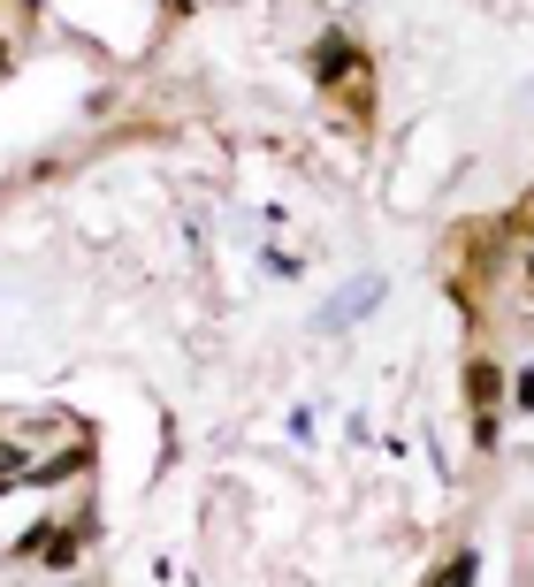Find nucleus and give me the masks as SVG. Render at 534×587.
Instances as JSON below:
<instances>
[{
    "label": "nucleus",
    "mask_w": 534,
    "mask_h": 587,
    "mask_svg": "<svg viewBox=\"0 0 534 587\" xmlns=\"http://www.w3.org/2000/svg\"><path fill=\"white\" fill-rule=\"evenodd\" d=\"M466 397H474V413L489 420L497 397H504V366H497V359H474V366H466Z\"/></svg>",
    "instance_id": "f257e3e1"
},
{
    "label": "nucleus",
    "mask_w": 534,
    "mask_h": 587,
    "mask_svg": "<svg viewBox=\"0 0 534 587\" xmlns=\"http://www.w3.org/2000/svg\"><path fill=\"white\" fill-rule=\"evenodd\" d=\"M314 69H321V77H352V69H359L352 38H321V46H314Z\"/></svg>",
    "instance_id": "f03ea898"
},
{
    "label": "nucleus",
    "mask_w": 534,
    "mask_h": 587,
    "mask_svg": "<svg viewBox=\"0 0 534 587\" xmlns=\"http://www.w3.org/2000/svg\"><path fill=\"white\" fill-rule=\"evenodd\" d=\"M435 587H474V550H466V557H458V565H451V573H443Z\"/></svg>",
    "instance_id": "7ed1b4c3"
},
{
    "label": "nucleus",
    "mask_w": 534,
    "mask_h": 587,
    "mask_svg": "<svg viewBox=\"0 0 534 587\" xmlns=\"http://www.w3.org/2000/svg\"><path fill=\"white\" fill-rule=\"evenodd\" d=\"M520 405H527V413H534V366H527V374H520Z\"/></svg>",
    "instance_id": "20e7f679"
},
{
    "label": "nucleus",
    "mask_w": 534,
    "mask_h": 587,
    "mask_svg": "<svg viewBox=\"0 0 534 587\" xmlns=\"http://www.w3.org/2000/svg\"><path fill=\"white\" fill-rule=\"evenodd\" d=\"M0 69H8V54H0Z\"/></svg>",
    "instance_id": "39448f33"
}]
</instances>
